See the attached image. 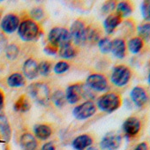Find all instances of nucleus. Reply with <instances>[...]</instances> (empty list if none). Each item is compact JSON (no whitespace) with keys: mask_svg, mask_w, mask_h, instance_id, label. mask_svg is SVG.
Wrapping results in <instances>:
<instances>
[{"mask_svg":"<svg viewBox=\"0 0 150 150\" xmlns=\"http://www.w3.org/2000/svg\"><path fill=\"white\" fill-rule=\"evenodd\" d=\"M142 129V122L139 117L131 116L127 117L122 125L125 136L128 139H134L139 136Z\"/></svg>","mask_w":150,"mask_h":150,"instance_id":"423d86ee","label":"nucleus"},{"mask_svg":"<svg viewBox=\"0 0 150 150\" xmlns=\"http://www.w3.org/2000/svg\"><path fill=\"white\" fill-rule=\"evenodd\" d=\"M86 85L94 91L104 92L109 88V81L103 74L93 73L90 74L87 79Z\"/></svg>","mask_w":150,"mask_h":150,"instance_id":"1a4fd4ad","label":"nucleus"},{"mask_svg":"<svg viewBox=\"0 0 150 150\" xmlns=\"http://www.w3.org/2000/svg\"><path fill=\"white\" fill-rule=\"evenodd\" d=\"M20 26V19L14 13L6 14L1 21V28L6 34L14 33Z\"/></svg>","mask_w":150,"mask_h":150,"instance_id":"f8f14e48","label":"nucleus"},{"mask_svg":"<svg viewBox=\"0 0 150 150\" xmlns=\"http://www.w3.org/2000/svg\"><path fill=\"white\" fill-rule=\"evenodd\" d=\"M14 110L17 112H27L30 109V103L26 96H21L13 105Z\"/></svg>","mask_w":150,"mask_h":150,"instance_id":"393cba45","label":"nucleus"},{"mask_svg":"<svg viewBox=\"0 0 150 150\" xmlns=\"http://www.w3.org/2000/svg\"><path fill=\"white\" fill-rule=\"evenodd\" d=\"M4 101H5V96L3 91L0 89V111H1V110L4 107Z\"/></svg>","mask_w":150,"mask_h":150,"instance_id":"58836bf2","label":"nucleus"},{"mask_svg":"<svg viewBox=\"0 0 150 150\" xmlns=\"http://www.w3.org/2000/svg\"><path fill=\"white\" fill-rule=\"evenodd\" d=\"M122 136L115 132H110L106 133L101 142L100 147L102 150H117L122 145Z\"/></svg>","mask_w":150,"mask_h":150,"instance_id":"9d476101","label":"nucleus"},{"mask_svg":"<svg viewBox=\"0 0 150 150\" xmlns=\"http://www.w3.org/2000/svg\"><path fill=\"white\" fill-rule=\"evenodd\" d=\"M96 110L97 107L92 101H86L73 109L72 115L76 119L85 120L94 116L96 112Z\"/></svg>","mask_w":150,"mask_h":150,"instance_id":"6e6552de","label":"nucleus"},{"mask_svg":"<svg viewBox=\"0 0 150 150\" xmlns=\"http://www.w3.org/2000/svg\"><path fill=\"white\" fill-rule=\"evenodd\" d=\"M48 40L49 42L52 45L57 46V48H60L62 46L67 45L71 43V38L70 32L64 28H53L48 35Z\"/></svg>","mask_w":150,"mask_h":150,"instance_id":"39448f33","label":"nucleus"},{"mask_svg":"<svg viewBox=\"0 0 150 150\" xmlns=\"http://www.w3.org/2000/svg\"><path fill=\"white\" fill-rule=\"evenodd\" d=\"M18 34L21 39L24 42H33L35 41L41 34L40 27L35 21L32 20H26L20 24L18 28Z\"/></svg>","mask_w":150,"mask_h":150,"instance_id":"7ed1b4c3","label":"nucleus"},{"mask_svg":"<svg viewBox=\"0 0 150 150\" xmlns=\"http://www.w3.org/2000/svg\"><path fill=\"white\" fill-rule=\"evenodd\" d=\"M122 105V97L117 92H108L97 100V107L106 113H112Z\"/></svg>","mask_w":150,"mask_h":150,"instance_id":"f257e3e1","label":"nucleus"},{"mask_svg":"<svg viewBox=\"0 0 150 150\" xmlns=\"http://www.w3.org/2000/svg\"><path fill=\"white\" fill-rule=\"evenodd\" d=\"M126 46H127V50H129V52H131L133 55H137L140 53L141 50L144 49L145 42L140 37L136 35V36L131 37L128 40V42H126Z\"/></svg>","mask_w":150,"mask_h":150,"instance_id":"6ab92c4d","label":"nucleus"},{"mask_svg":"<svg viewBox=\"0 0 150 150\" xmlns=\"http://www.w3.org/2000/svg\"><path fill=\"white\" fill-rule=\"evenodd\" d=\"M123 19L116 13L109 14L103 21V28L108 35H111L122 23Z\"/></svg>","mask_w":150,"mask_h":150,"instance_id":"4468645a","label":"nucleus"},{"mask_svg":"<svg viewBox=\"0 0 150 150\" xmlns=\"http://www.w3.org/2000/svg\"><path fill=\"white\" fill-rule=\"evenodd\" d=\"M93 144V139L88 134H81L72 140L71 146L75 150H85L91 146Z\"/></svg>","mask_w":150,"mask_h":150,"instance_id":"dca6fc26","label":"nucleus"},{"mask_svg":"<svg viewBox=\"0 0 150 150\" xmlns=\"http://www.w3.org/2000/svg\"><path fill=\"white\" fill-rule=\"evenodd\" d=\"M134 11V6L130 1H121L117 4L116 13H117L122 19L129 17Z\"/></svg>","mask_w":150,"mask_h":150,"instance_id":"aec40b11","label":"nucleus"},{"mask_svg":"<svg viewBox=\"0 0 150 150\" xmlns=\"http://www.w3.org/2000/svg\"><path fill=\"white\" fill-rule=\"evenodd\" d=\"M24 76L28 80H34L38 76V64L32 58L27 59L22 67Z\"/></svg>","mask_w":150,"mask_h":150,"instance_id":"2eb2a0df","label":"nucleus"},{"mask_svg":"<svg viewBox=\"0 0 150 150\" xmlns=\"http://www.w3.org/2000/svg\"><path fill=\"white\" fill-rule=\"evenodd\" d=\"M81 96V85L79 84H72L69 86L65 92L66 102L71 104H74L79 102Z\"/></svg>","mask_w":150,"mask_h":150,"instance_id":"a211bd4d","label":"nucleus"},{"mask_svg":"<svg viewBox=\"0 0 150 150\" xmlns=\"http://www.w3.org/2000/svg\"><path fill=\"white\" fill-rule=\"evenodd\" d=\"M98 43V47L100 51L103 54H108L111 51V44H112V41L109 38V37H103L99 40Z\"/></svg>","mask_w":150,"mask_h":150,"instance_id":"c85d7f7f","label":"nucleus"},{"mask_svg":"<svg viewBox=\"0 0 150 150\" xmlns=\"http://www.w3.org/2000/svg\"><path fill=\"white\" fill-rule=\"evenodd\" d=\"M69 32L71 38L76 45H84L87 43V27L81 20L73 21Z\"/></svg>","mask_w":150,"mask_h":150,"instance_id":"0eeeda50","label":"nucleus"},{"mask_svg":"<svg viewBox=\"0 0 150 150\" xmlns=\"http://www.w3.org/2000/svg\"><path fill=\"white\" fill-rule=\"evenodd\" d=\"M51 100H52L53 103L58 108L63 107L66 103L65 95L64 92H62L60 90H57L53 93V95L51 96Z\"/></svg>","mask_w":150,"mask_h":150,"instance_id":"cd10ccee","label":"nucleus"},{"mask_svg":"<svg viewBox=\"0 0 150 150\" xmlns=\"http://www.w3.org/2000/svg\"><path fill=\"white\" fill-rule=\"evenodd\" d=\"M42 150H55V146L52 142H47L42 146Z\"/></svg>","mask_w":150,"mask_h":150,"instance_id":"4c0bfd02","label":"nucleus"},{"mask_svg":"<svg viewBox=\"0 0 150 150\" xmlns=\"http://www.w3.org/2000/svg\"><path fill=\"white\" fill-rule=\"evenodd\" d=\"M132 150H150V146L146 141H141L138 143Z\"/></svg>","mask_w":150,"mask_h":150,"instance_id":"e433bc0d","label":"nucleus"},{"mask_svg":"<svg viewBox=\"0 0 150 150\" xmlns=\"http://www.w3.org/2000/svg\"><path fill=\"white\" fill-rule=\"evenodd\" d=\"M7 84L11 88H21L25 85V78L21 73H13L7 78Z\"/></svg>","mask_w":150,"mask_h":150,"instance_id":"b1692460","label":"nucleus"},{"mask_svg":"<svg viewBox=\"0 0 150 150\" xmlns=\"http://www.w3.org/2000/svg\"><path fill=\"white\" fill-rule=\"evenodd\" d=\"M34 132L36 138L42 139V140H45L47 139H49L51 134H52V129L50 126L47 125H43V124H39V125H35L34 127Z\"/></svg>","mask_w":150,"mask_h":150,"instance_id":"412c9836","label":"nucleus"},{"mask_svg":"<svg viewBox=\"0 0 150 150\" xmlns=\"http://www.w3.org/2000/svg\"><path fill=\"white\" fill-rule=\"evenodd\" d=\"M101 39L100 32L93 27L87 28V42L90 43H96Z\"/></svg>","mask_w":150,"mask_h":150,"instance_id":"bb28decb","label":"nucleus"},{"mask_svg":"<svg viewBox=\"0 0 150 150\" xmlns=\"http://www.w3.org/2000/svg\"><path fill=\"white\" fill-rule=\"evenodd\" d=\"M0 132L6 141H9L12 136V130L9 122L5 115L0 116Z\"/></svg>","mask_w":150,"mask_h":150,"instance_id":"5701e85b","label":"nucleus"},{"mask_svg":"<svg viewBox=\"0 0 150 150\" xmlns=\"http://www.w3.org/2000/svg\"><path fill=\"white\" fill-rule=\"evenodd\" d=\"M117 2L116 1H108L106 3H104L102 6V13L103 14H110L112 13V12L116 9V6H117Z\"/></svg>","mask_w":150,"mask_h":150,"instance_id":"473e14b6","label":"nucleus"},{"mask_svg":"<svg viewBox=\"0 0 150 150\" xmlns=\"http://www.w3.org/2000/svg\"><path fill=\"white\" fill-rule=\"evenodd\" d=\"M20 144L22 150H37L38 146V143L35 137L29 132H26L21 135Z\"/></svg>","mask_w":150,"mask_h":150,"instance_id":"f3484780","label":"nucleus"},{"mask_svg":"<svg viewBox=\"0 0 150 150\" xmlns=\"http://www.w3.org/2000/svg\"><path fill=\"white\" fill-rule=\"evenodd\" d=\"M87 150H99L97 147H96V146H89V147H88L87 148Z\"/></svg>","mask_w":150,"mask_h":150,"instance_id":"ea45409f","label":"nucleus"},{"mask_svg":"<svg viewBox=\"0 0 150 150\" xmlns=\"http://www.w3.org/2000/svg\"><path fill=\"white\" fill-rule=\"evenodd\" d=\"M51 71V64L49 61H42L38 64V73L42 76H48Z\"/></svg>","mask_w":150,"mask_h":150,"instance_id":"7c9ffc66","label":"nucleus"},{"mask_svg":"<svg viewBox=\"0 0 150 150\" xmlns=\"http://www.w3.org/2000/svg\"><path fill=\"white\" fill-rule=\"evenodd\" d=\"M30 15L34 20L39 21L43 17V10L40 7H35L31 10Z\"/></svg>","mask_w":150,"mask_h":150,"instance_id":"f704fd0d","label":"nucleus"},{"mask_svg":"<svg viewBox=\"0 0 150 150\" xmlns=\"http://www.w3.org/2000/svg\"><path fill=\"white\" fill-rule=\"evenodd\" d=\"M136 32L138 36L144 42H150V22L144 21L136 27Z\"/></svg>","mask_w":150,"mask_h":150,"instance_id":"4be33fe9","label":"nucleus"},{"mask_svg":"<svg viewBox=\"0 0 150 150\" xmlns=\"http://www.w3.org/2000/svg\"><path fill=\"white\" fill-rule=\"evenodd\" d=\"M147 82L150 85V70H149V72H148V75H147Z\"/></svg>","mask_w":150,"mask_h":150,"instance_id":"a19ab883","label":"nucleus"},{"mask_svg":"<svg viewBox=\"0 0 150 150\" xmlns=\"http://www.w3.org/2000/svg\"><path fill=\"white\" fill-rule=\"evenodd\" d=\"M69 64L65 61H61V62H58L55 64L54 66V71L57 73V74H62V73H64L65 71H68L69 69Z\"/></svg>","mask_w":150,"mask_h":150,"instance_id":"72a5a7b5","label":"nucleus"},{"mask_svg":"<svg viewBox=\"0 0 150 150\" xmlns=\"http://www.w3.org/2000/svg\"><path fill=\"white\" fill-rule=\"evenodd\" d=\"M132 77V72L129 66L125 64H117L112 69L110 82L117 88H123L128 85Z\"/></svg>","mask_w":150,"mask_h":150,"instance_id":"f03ea898","label":"nucleus"},{"mask_svg":"<svg viewBox=\"0 0 150 150\" xmlns=\"http://www.w3.org/2000/svg\"><path fill=\"white\" fill-rule=\"evenodd\" d=\"M20 50L18 46L14 43L9 44L6 49V56L9 60H14L19 56Z\"/></svg>","mask_w":150,"mask_h":150,"instance_id":"c756f323","label":"nucleus"},{"mask_svg":"<svg viewBox=\"0 0 150 150\" xmlns=\"http://www.w3.org/2000/svg\"><path fill=\"white\" fill-rule=\"evenodd\" d=\"M58 50V48L55 45H52L49 42V44L46 45V47L44 48V51L48 54V55H55Z\"/></svg>","mask_w":150,"mask_h":150,"instance_id":"c9c22d12","label":"nucleus"},{"mask_svg":"<svg viewBox=\"0 0 150 150\" xmlns=\"http://www.w3.org/2000/svg\"><path fill=\"white\" fill-rule=\"evenodd\" d=\"M58 53H59L60 57L64 58V59H70L76 56V50H75L74 47L71 46L70 43V44L60 47L58 50Z\"/></svg>","mask_w":150,"mask_h":150,"instance_id":"a878e982","label":"nucleus"},{"mask_svg":"<svg viewBox=\"0 0 150 150\" xmlns=\"http://www.w3.org/2000/svg\"><path fill=\"white\" fill-rule=\"evenodd\" d=\"M28 95L39 104L46 105L50 100V93L48 86L42 82L32 83L28 88Z\"/></svg>","mask_w":150,"mask_h":150,"instance_id":"20e7f679","label":"nucleus"},{"mask_svg":"<svg viewBox=\"0 0 150 150\" xmlns=\"http://www.w3.org/2000/svg\"><path fill=\"white\" fill-rule=\"evenodd\" d=\"M130 97L133 104L139 109L145 107L149 100V95L147 90L145 87L141 85H137L132 89L130 93Z\"/></svg>","mask_w":150,"mask_h":150,"instance_id":"9b49d317","label":"nucleus"},{"mask_svg":"<svg viewBox=\"0 0 150 150\" xmlns=\"http://www.w3.org/2000/svg\"><path fill=\"white\" fill-rule=\"evenodd\" d=\"M141 14L145 21L150 22V0L143 1L141 4Z\"/></svg>","mask_w":150,"mask_h":150,"instance_id":"2f4dec72","label":"nucleus"},{"mask_svg":"<svg viewBox=\"0 0 150 150\" xmlns=\"http://www.w3.org/2000/svg\"><path fill=\"white\" fill-rule=\"evenodd\" d=\"M113 56L118 59H123L126 57L127 53V46L126 42L124 38L117 37L112 40L111 44V51Z\"/></svg>","mask_w":150,"mask_h":150,"instance_id":"ddd939ff","label":"nucleus"}]
</instances>
